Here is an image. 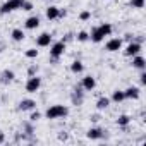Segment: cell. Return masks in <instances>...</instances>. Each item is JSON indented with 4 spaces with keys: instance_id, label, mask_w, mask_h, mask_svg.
Returning a JSON list of instances; mask_svg holds the SVG:
<instances>
[{
    "instance_id": "cell-1",
    "label": "cell",
    "mask_w": 146,
    "mask_h": 146,
    "mask_svg": "<svg viewBox=\"0 0 146 146\" xmlns=\"http://www.w3.org/2000/svg\"><path fill=\"white\" fill-rule=\"evenodd\" d=\"M112 33V24H108V23H103V24H100L98 28H93L91 29V35H90V40L93 41V43H100L105 36H108Z\"/></svg>"
},
{
    "instance_id": "cell-2",
    "label": "cell",
    "mask_w": 146,
    "mask_h": 146,
    "mask_svg": "<svg viewBox=\"0 0 146 146\" xmlns=\"http://www.w3.org/2000/svg\"><path fill=\"white\" fill-rule=\"evenodd\" d=\"M69 113V108L67 107H64V105H52L46 112H45V115H46V119H62V117H65Z\"/></svg>"
},
{
    "instance_id": "cell-3",
    "label": "cell",
    "mask_w": 146,
    "mask_h": 146,
    "mask_svg": "<svg viewBox=\"0 0 146 146\" xmlns=\"http://www.w3.org/2000/svg\"><path fill=\"white\" fill-rule=\"evenodd\" d=\"M23 2H24V0H7V2H4L2 7H0V14H9V12H12V11L21 9Z\"/></svg>"
},
{
    "instance_id": "cell-4",
    "label": "cell",
    "mask_w": 146,
    "mask_h": 146,
    "mask_svg": "<svg viewBox=\"0 0 146 146\" xmlns=\"http://www.w3.org/2000/svg\"><path fill=\"white\" fill-rule=\"evenodd\" d=\"M64 52H65V43H64V41H57V43H53L52 48H50V57H52L53 60H57V58H60V57L64 55Z\"/></svg>"
},
{
    "instance_id": "cell-5",
    "label": "cell",
    "mask_w": 146,
    "mask_h": 146,
    "mask_svg": "<svg viewBox=\"0 0 146 146\" xmlns=\"http://www.w3.org/2000/svg\"><path fill=\"white\" fill-rule=\"evenodd\" d=\"M41 86V79L38 76H29L28 83H26V91L28 93H36Z\"/></svg>"
},
{
    "instance_id": "cell-6",
    "label": "cell",
    "mask_w": 146,
    "mask_h": 146,
    "mask_svg": "<svg viewBox=\"0 0 146 146\" xmlns=\"http://www.w3.org/2000/svg\"><path fill=\"white\" fill-rule=\"evenodd\" d=\"M141 52V45L137 43V41H131L127 46H125V50H124V53L127 55V57H134V55H137Z\"/></svg>"
},
{
    "instance_id": "cell-7",
    "label": "cell",
    "mask_w": 146,
    "mask_h": 146,
    "mask_svg": "<svg viewBox=\"0 0 146 146\" xmlns=\"http://www.w3.org/2000/svg\"><path fill=\"white\" fill-rule=\"evenodd\" d=\"M122 48V40L120 38H112L107 41V50L108 52H119Z\"/></svg>"
},
{
    "instance_id": "cell-8",
    "label": "cell",
    "mask_w": 146,
    "mask_h": 146,
    "mask_svg": "<svg viewBox=\"0 0 146 146\" xmlns=\"http://www.w3.org/2000/svg\"><path fill=\"white\" fill-rule=\"evenodd\" d=\"M50 43H52V35L50 33H41L36 38V45L38 46H50Z\"/></svg>"
},
{
    "instance_id": "cell-9",
    "label": "cell",
    "mask_w": 146,
    "mask_h": 146,
    "mask_svg": "<svg viewBox=\"0 0 146 146\" xmlns=\"http://www.w3.org/2000/svg\"><path fill=\"white\" fill-rule=\"evenodd\" d=\"M95 86H96V81H95V78H91V76H86V78L83 79V84H81V88H83V90H86V91H91V90H95Z\"/></svg>"
},
{
    "instance_id": "cell-10",
    "label": "cell",
    "mask_w": 146,
    "mask_h": 146,
    "mask_svg": "<svg viewBox=\"0 0 146 146\" xmlns=\"http://www.w3.org/2000/svg\"><path fill=\"white\" fill-rule=\"evenodd\" d=\"M83 100H84L83 88H76L74 93H72V103H74V105H83Z\"/></svg>"
},
{
    "instance_id": "cell-11",
    "label": "cell",
    "mask_w": 146,
    "mask_h": 146,
    "mask_svg": "<svg viewBox=\"0 0 146 146\" xmlns=\"http://www.w3.org/2000/svg\"><path fill=\"white\" fill-rule=\"evenodd\" d=\"M24 26H26V29H36V28L40 26V17H38V16H31V17H28L26 23H24Z\"/></svg>"
},
{
    "instance_id": "cell-12",
    "label": "cell",
    "mask_w": 146,
    "mask_h": 146,
    "mask_svg": "<svg viewBox=\"0 0 146 146\" xmlns=\"http://www.w3.org/2000/svg\"><path fill=\"white\" fill-rule=\"evenodd\" d=\"M36 107V102L35 100H21L19 102V110H23V112H26V110H33Z\"/></svg>"
},
{
    "instance_id": "cell-13",
    "label": "cell",
    "mask_w": 146,
    "mask_h": 146,
    "mask_svg": "<svg viewBox=\"0 0 146 146\" xmlns=\"http://www.w3.org/2000/svg\"><path fill=\"white\" fill-rule=\"evenodd\" d=\"M132 67H136V69H141V70H143V69L146 67L144 57H143V55H139V53H137V55H134V57H132Z\"/></svg>"
},
{
    "instance_id": "cell-14",
    "label": "cell",
    "mask_w": 146,
    "mask_h": 146,
    "mask_svg": "<svg viewBox=\"0 0 146 146\" xmlns=\"http://www.w3.org/2000/svg\"><path fill=\"white\" fill-rule=\"evenodd\" d=\"M124 95H125V98L137 100V98H139V88H136V86H129V88L124 91Z\"/></svg>"
},
{
    "instance_id": "cell-15",
    "label": "cell",
    "mask_w": 146,
    "mask_h": 146,
    "mask_svg": "<svg viewBox=\"0 0 146 146\" xmlns=\"http://www.w3.org/2000/svg\"><path fill=\"white\" fill-rule=\"evenodd\" d=\"M14 78H16V76H14V72H12V70H9V69H5L2 74H0V81L5 83V84H7V83H12V81H14Z\"/></svg>"
},
{
    "instance_id": "cell-16",
    "label": "cell",
    "mask_w": 146,
    "mask_h": 146,
    "mask_svg": "<svg viewBox=\"0 0 146 146\" xmlns=\"http://www.w3.org/2000/svg\"><path fill=\"white\" fill-rule=\"evenodd\" d=\"M46 17H48L50 21H53V19H58V7H55V5H50V7H46Z\"/></svg>"
},
{
    "instance_id": "cell-17",
    "label": "cell",
    "mask_w": 146,
    "mask_h": 146,
    "mask_svg": "<svg viewBox=\"0 0 146 146\" xmlns=\"http://www.w3.org/2000/svg\"><path fill=\"white\" fill-rule=\"evenodd\" d=\"M90 139H100L102 136H103V131L102 129H98V127H91L90 131H88V134H86Z\"/></svg>"
},
{
    "instance_id": "cell-18",
    "label": "cell",
    "mask_w": 146,
    "mask_h": 146,
    "mask_svg": "<svg viewBox=\"0 0 146 146\" xmlns=\"http://www.w3.org/2000/svg\"><path fill=\"white\" fill-rule=\"evenodd\" d=\"M70 70L74 72V74H81V72L84 70V65H83V62L81 60H74L70 64Z\"/></svg>"
},
{
    "instance_id": "cell-19",
    "label": "cell",
    "mask_w": 146,
    "mask_h": 146,
    "mask_svg": "<svg viewBox=\"0 0 146 146\" xmlns=\"http://www.w3.org/2000/svg\"><path fill=\"white\" fill-rule=\"evenodd\" d=\"M11 36H12V40H14V41H23V40H24V31H23V29H19V28H16V29H12Z\"/></svg>"
},
{
    "instance_id": "cell-20",
    "label": "cell",
    "mask_w": 146,
    "mask_h": 146,
    "mask_svg": "<svg viewBox=\"0 0 146 146\" xmlns=\"http://www.w3.org/2000/svg\"><path fill=\"white\" fill-rule=\"evenodd\" d=\"M108 105H110V100H108L107 96H102V98L96 102V108H98V110H105Z\"/></svg>"
},
{
    "instance_id": "cell-21",
    "label": "cell",
    "mask_w": 146,
    "mask_h": 146,
    "mask_svg": "<svg viewBox=\"0 0 146 146\" xmlns=\"http://www.w3.org/2000/svg\"><path fill=\"white\" fill-rule=\"evenodd\" d=\"M112 100H113V102H117V103H120L122 100H125V95H124V91H120V90H115V91H113V95H112Z\"/></svg>"
},
{
    "instance_id": "cell-22",
    "label": "cell",
    "mask_w": 146,
    "mask_h": 146,
    "mask_svg": "<svg viewBox=\"0 0 146 146\" xmlns=\"http://www.w3.org/2000/svg\"><path fill=\"white\" fill-rule=\"evenodd\" d=\"M129 122H131V117H129V115H120V117L117 119V125H120V127H125Z\"/></svg>"
},
{
    "instance_id": "cell-23",
    "label": "cell",
    "mask_w": 146,
    "mask_h": 146,
    "mask_svg": "<svg viewBox=\"0 0 146 146\" xmlns=\"http://www.w3.org/2000/svg\"><path fill=\"white\" fill-rule=\"evenodd\" d=\"M131 5L134 9H143L144 7V0H131Z\"/></svg>"
},
{
    "instance_id": "cell-24",
    "label": "cell",
    "mask_w": 146,
    "mask_h": 146,
    "mask_svg": "<svg viewBox=\"0 0 146 146\" xmlns=\"http://www.w3.org/2000/svg\"><path fill=\"white\" fill-rule=\"evenodd\" d=\"M90 40V35L86 31H79L78 33V41H88Z\"/></svg>"
},
{
    "instance_id": "cell-25",
    "label": "cell",
    "mask_w": 146,
    "mask_h": 146,
    "mask_svg": "<svg viewBox=\"0 0 146 146\" xmlns=\"http://www.w3.org/2000/svg\"><path fill=\"white\" fill-rule=\"evenodd\" d=\"M26 57H28V58H36V57H38V50H36V48H29V50L26 52Z\"/></svg>"
},
{
    "instance_id": "cell-26",
    "label": "cell",
    "mask_w": 146,
    "mask_h": 146,
    "mask_svg": "<svg viewBox=\"0 0 146 146\" xmlns=\"http://www.w3.org/2000/svg\"><path fill=\"white\" fill-rule=\"evenodd\" d=\"M21 9H23V11H33V4L28 2V0H24L23 5H21Z\"/></svg>"
},
{
    "instance_id": "cell-27",
    "label": "cell",
    "mask_w": 146,
    "mask_h": 146,
    "mask_svg": "<svg viewBox=\"0 0 146 146\" xmlns=\"http://www.w3.org/2000/svg\"><path fill=\"white\" fill-rule=\"evenodd\" d=\"M40 117H41V113H40V112H33V113H31V117H29V120H31V122H36Z\"/></svg>"
},
{
    "instance_id": "cell-28",
    "label": "cell",
    "mask_w": 146,
    "mask_h": 146,
    "mask_svg": "<svg viewBox=\"0 0 146 146\" xmlns=\"http://www.w3.org/2000/svg\"><path fill=\"white\" fill-rule=\"evenodd\" d=\"M79 17H81V21H88V19L91 17V14H90L88 11H84V12H81V16H79Z\"/></svg>"
},
{
    "instance_id": "cell-29",
    "label": "cell",
    "mask_w": 146,
    "mask_h": 146,
    "mask_svg": "<svg viewBox=\"0 0 146 146\" xmlns=\"http://www.w3.org/2000/svg\"><path fill=\"white\" fill-rule=\"evenodd\" d=\"M28 72H29V76H36V72H38V65H31Z\"/></svg>"
},
{
    "instance_id": "cell-30",
    "label": "cell",
    "mask_w": 146,
    "mask_h": 146,
    "mask_svg": "<svg viewBox=\"0 0 146 146\" xmlns=\"http://www.w3.org/2000/svg\"><path fill=\"white\" fill-rule=\"evenodd\" d=\"M139 78H141V84H146V74H144V72H143Z\"/></svg>"
},
{
    "instance_id": "cell-31",
    "label": "cell",
    "mask_w": 146,
    "mask_h": 146,
    "mask_svg": "<svg viewBox=\"0 0 146 146\" xmlns=\"http://www.w3.org/2000/svg\"><path fill=\"white\" fill-rule=\"evenodd\" d=\"M4 141H5V136H4V134H2V132H0V144H2V143H4Z\"/></svg>"
}]
</instances>
